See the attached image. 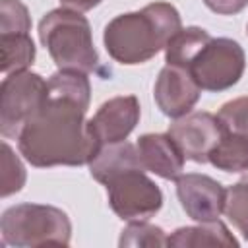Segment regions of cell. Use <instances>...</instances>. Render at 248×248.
<instances>
[{"label":"cell","mask_w":248,"mask_h":248,"mask_svg":"<svg viewBox=\"0 0 248 248\" xmlns=\"http://www.w3.org/2000/svg\"><path fill=\"white\" fill-rule=\"evenodd\" d=\"M81 103L48 93L45 103L27 118L17 134V149L39 169L89 165L103 147Z\"/></svg>","instance_id":"obj_1"},{"label":"cell","mask_w":248,"mask_h":248,"mask_svg":"<svg viewBox=\"0 0 248 248\" xmlns=\"http://www.w3.org/2000/svg\"><path fill=\"white\" fill-rule=\"evenodd\" d=\"M182 29L178 10L169 2H151L138 12L112 17L103 43L112 60L134 66L151 60Z\"/></svg>","instance_id":"obj_2"},{"label":"cell","mask_w":248,"mask_h":248,"mask_svg":"<svg viewBox=\"0 0 248 248\" xmlns=\"http://www.w3.org/2000/svg\"><path fill=\"white\" fill-rule=\"evenodd\" d=\"M39 39L58 70L93 72L99 54L87 17L72 8H56L39 21Z\"/></svg>","instance_id":"obj_3"},{"label":"cell","mask_w":248,"mask_h":248,"mask_svg":"<svg viewBox=\"0 0 248 248\" xmlns=\"http://www.w3.org/2000/svg\"><path fill=\"white\" fill-rule=\"evenodd\" d=\"M2 246H68L72 240V223L66 211L45 203H17L8 207L0 219Z\"/></svg>","instance_id":"obj_4"},{"label":"cell","mask_w":248,"mask_h":248,"mask_svg":"<svg viewBox=\"0 0 248 248\" xmlns=\"http://www.w3.org/2000/svg\"><path fill=\"white\" fill-rule=\"evenodd\" d=\"M246 68L242 46L227 37L209 39L188 66L202 91H225L238 83Z\"/></svg>","instance_id":"obj_5"},{"label":"cell","mask_w":248,"mask_h":248,"mask_svg":"<svg viewBox=\"0 0 248 248\" xmlns=\"http://www.w3.org/2000/svg\"><path fill=\"white\" fill-rule=\"evenodd\" d=\"M46 81L35 72H14L4 76L0 85V134L17 140L27 118L45 103Z\"/></svg>","instance_id":"obj_6"},{"label":"cell","mask_w":248,"mask_h":248,"mask_svg":"<svg viewBox=\"0 0 248 248\" xmlns=\"http://www.w3.org/2000/svg\"><path fill=\"white\" fill-rule=\"evenodd\" d=\"M105 186L108 205L122 221H147L163 207V192L143 169L122 170Z\"/></svg>","instance_id":"obj_7"},{"label":"cell","mask_w":248,"mask_h":248,"mask_svg":"<svg viewBox=\"0 0 248 248\" xmlns=\"http://www.w3.org/2000/svg\"><path fill=\"white\" fill-rule=\"evenodd\" d=\"M167 134L174 140L184 159L194 163H207L209 153L221 140L223 126L217 114L198 110L174 118Z\"/></svg>","instance_id":"obj_8"},{"label":"cell","mask_w":248,"mask_h":248,"mask_svg":"<svg viewBox=\"0 0 248 248\" xmlns=\"http://www.w3.org/2000/svg\"><path fill=\"white\" fill-rule=\"evenodd\" d=\"M176 196L190 219L207 223L223 213L227 188L207 174L186 172L176 178Z\"/></svg>","instance_id":"obj_9"},{"label":"cell","mask_w":248,"mask_h":248,"mask_svg":"<svg viewBox=\"0 0 248 248\" xmlns=\"http://www.w3.org/2000/svg\"><path fill=\"white\" fill-rule=\"evenodd\" d=\"M200 95L202 89L186 68L172 64H165L161 68L153 87V97L165 116L180 118L192 112Z\"/></svg>","instance_id":"obj_10"},{"label":"cell","mask_w":248,"mask_h":248,"mask_svg":"<svg viewBox=\"0 0 248 248\" xmlns=\"http://www.w3.org/2000/svg\"><path fill=\"white\" fill-rule=\"evenodd\" d=\"M140 122V101L134 95H118L105 101L89 124L101 145L124 141Z\"/></svg>","instance_id":"obj_11"},{"label":"cell","mask_w":248,"mask_h":248,"mask_svg":"<svg viewBox=\"0 0 248 248\" xmlns=\"http://www.w3.org/2000/svg\"><path fill=\"white\" fill-rule=\"evenodd\" d=\"M138 153L143 169L165 180H176L184 170V155L169 134H143L138 138Z\"/></svg>","instance_id":"obj_12"},{"label":"cell","mask_w":248,"mask_h":248,"mask_svg":"<svg viewBox=\"0 0 248 248\" xmlns=\"http://www.w3.org/2000/svg\"><path fill=\"white\" fill-rule=\"evenodd\" d=\"M128 169H143V165L140 161L138 147L126 140L118 143L103 145L95 155V159L89 163L91 176L101 184H107V180H110L114 174Z\"/></svg>","instance_id":"obj_13"},{"label":"cell","mask_w":248,"mask_h":248,"mask_svg":"<svg viewBox=\"0 0 248 248\" xmlns=\"http://www.w3.org/2000/svg\"><path fill=\"white\" fill-rule=\"evenodd\" d=\"M167 246L178 248H200V246H238V240L232 236L229 227L215 219L207 223H200L196 227H180L169 238Z\"/></svg>","instance_id":"obj_14"},{"label":"cell","mask_w":248,"mask_h":248,"mask_svg":"<svg viewBox=\"0 0 248 248\" xmlns=\"http://www.w3.org/2000/svg\"><path fill=\"white\" fill-rule=\"evenodd\" d=\"M207 163L225 172L248 170V140L240 134L223 130L221 140L207 157Z\"/></svg>","instance_id":"obj_15"},{"label":"cell","mask_w":248,"mask_h":248,"mask_svg":"<svg viewBox=\"0 0 248 248\" xmlns=\"http://www.w3.org/2000/svg\"><path fill=\"white\" fill-rule=\"evenodd\" d=\"M35 54L37 48L29 35H0V70L4 76L14 72H25L35 62Z\"/></svg>","instance_id":"obj_16"},{"label":"cell","mask_w":248,"mask_h":248,"mask_svg":"<svg viewBox=\"0 0 248 248\" xmlns=\"http://www.w3.org/2000/svg\"><path fill=\"white\" fill-rule=\"evenodd\" d=\"M211 39V35L202 27H182L165 46V62L172 66L186 68L200 52V48Z\"/></svg>","instance_id":"obj_17"},{"label":"cell","mask_w":248,"mask_h":248,"mask_svg":"<svg viewBox=\"0 0 248 248\" xmlns=\"http://www.w3.org/2000/svg\"><path fill=\"white\" fill-rule=\"evenodd\" d=\"M48 93L54 95H62L68 99H74L78 103H81L83 107L89 108V101H91V83L85 72H78V70H58L54 72L48 79Z\"/></svg>","instance_id":"obj_18"},{"label":"cell","mask_w":248,"mask_h":248,"mask_svg":"<svg viewBox=\"0 0 248 248\" xmlns=\"http://www.w3.org/2000/svg\"><path fill=\"white\" fill-rule=\"evenodd\" d=\"M223 213L248 240V170H244L238 182L227 188Z\"/></svg>","instance_id":"obj_19"},{"label":"cell","mask_w":248,"mask_h":248,"mask_svg":"<svg viewBox=\"0 0 248 248\" xmlns=\"http://www.w3.org/2000/svg\"><path fill=\"white\" fill-rule=\"evenodd\" d=\"M167 234L161 227L157 225H151L147 221H130L126 225V229H122V234H120V240H118V246H130V248H136V246H167Z\"/></svg>","instance_id":"obj_20"},{"label":"cell","mask_w":248,"mask_h":248,"mask_svg":"<svg viewBox=\"0 0 248 248\" xmlns=\"http://www.w3.org/2000/svg\"><path fill=\"white\" fill-rule=\"evenodd\" d=\"M25 167L8 141H2V198H8L19 192L25 186Z\"/></svg>","instance_id":"obj_21"},{"label":"cell","mask_w":248,"mask_h":248,"mask_svg":"<svg viewBox=\"0 0 248 248\" xmlns=\"http://www.w3.org/2000/svg\"><path fill=\"white\" fill-rule=\"evenodd\" d=\"M31 16L21 0H0V35L21 33L29 35Z\"/></svg>","instance_id":"obj_22"},{"label":"cell","mask_w":248,"mask_h":248,"mask_svg":"<svg viewBox=\"0 0 248 248\" xmlns=\"http://www.w3.org/2000/svg\"><path fill=\"white\" fill-rule=\"evenodd\" d=\"M223 130L240 134L248 140V97H236L227 101L217 112Z\"/></svg>","instance_id":"obj_23"},{"label":"cell","mask_w":248,"mask_h":248,"mask_svg":"<svg viewBox=\"0 0 248 248\" xmlns=\"http://www.w3.org/2000/svg\"><path fill=\"white\" fill-rule=\"evenodd\" d=\"M203 4L219 16H234L248 6V0H203Z\"/></svg>","instance_id":"obj_24"},{"label":"cell","mask_w":248,"mask_h":248,"mask_svg":"<svg viewBox=\"0 0 248 248\" xmlns=\"http://www.w3.org/2000/svg\"><path fill=\"white\" fill-rule=\"evenodd\" d=\"M103 0H60V4L64 8H72V10H78V12H87V10H93L95 6H99Z\"/></svg>","instance_id":"obj_25"},{"label":"cell","mask_w":248,"mask_h":248,"mask_svg":"<svg viewBox=\"0 0 248 248\" xmlns=\"http://www.w3.org/2000/svg\"><path fill=\"white\" fill-rule=\"evenodd\" d=\"M246 31H248V25H246Z\"/></svg>","instance_id":"obj_26"}]
</instances>
